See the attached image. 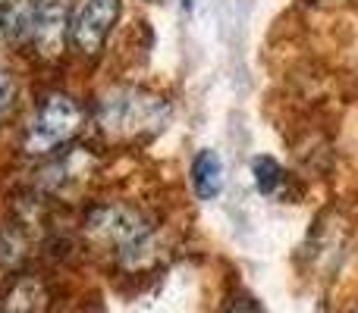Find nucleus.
I'll use <instances>...</instances> for the list:
<instances>
[{
    "instance_id": "f257e3e1",
    "label": "nucleus",
    "mask_w": 358,
    "mask_h": 313,
    "mask_svg": "<svg viewBox=\"0 0 358 313\" xmlns=\"http://www.w3.org/2000/svg\"><path fill=\"white\" fill-rule=\"evenodd\" d=\"M79 238L88 254L104 260L117 273L138 276L161 264L164 222L138 201H94L79 220Z\"/></svg>"
},
{
    "instance_id": "f03ea898",
    "label": "nucleus",
    "mask_w": 358,
    "mask_h": 313,
    "mask_svg": "<svg viewBox=\"0 0 358 313\" xmlns=\"http://www.w3.org/2000/svg\"><path fill=\"white\" fill-rule=\"evenodd\" d=\"M173 116V104L161 91L142 85H110L98 94L92 123L110 148H145Z\"/></svg>"
},
{
    "instance_id": "7ed1b4c3",
    "label": "nucleus",
    "mask_w": 358,
    "mask_h": 313,
    "mask_svg": "<svg viewBox=\"0 0 358 313\" xmlns=\"http://www.w3.org/2000/svg\"><path fill=\"white\" fill-rule=\"evenodd\" d=\"M88 107L66 88H48L38 94L29 119L19 135V151L31 160H48L60 151L73 148L85 132Z\"/></svg>"
},
{
    "instance_id": "20e7f679",
    "label": "nucleus",
    "mask_w": 358,
    "mask_h": 313,
    "mask_svg": "<svg viewBox=\"0 0 358 313\" xmlns=\"http://www.w3.org/2000/svg\"><path fill=\"white\" fill-rule=\"evenodd\" d=\"M123 13V0H76L69 13V50L82 60H98Z\"/></svg>"
},
{
    "instance_id": "39448f33",
    "label": "nucleus",
    "mask_w": 358,
    "mask_h": 313,
    "mask_svg": "<svg viewBox=\"0 0 358 313\" xmlns=\"http://www.w3.org/2000/svg\"><path fill=\"white\" fill-rule=\"evenodd\" d=\"M69 50V6L66 0H41L35 19V31H31V44L25 54L31 60L44 63H60Z\"/></svg>"
},
{
    "instance_id": "423d86ee",
    "label": "nucleus",
    "mask_w": 358,
    "mask_h": 313,
    "mask_svg": "<svg viewBox=\"0 0 358 313\" xmlns=\"http://www.w3.org/2000/svg\"><path fill=\"white\" fill-rule=\"evenodd\" d=\"M54 291L38 273H19L0 291V313H50Z\"/></svg>"
},
{
    "instance_id": "0eeeda50",
    "label": "nucleus",
    "mask_w": 358,
    "mask_h": 313,
    "mask_svg": "<svg viewBox=\"0 0 358 313\" xmlns=\"http://www.w3.org/2000/svg\"><path fill=\"white\" fill-rule=\"evenodd\" d=\"M41 0H0V35L13 50L25 54L35 31Z\"/></svg>"
},
{
    "instance_id": "6e6552de",
    "label": "nucleus",
    "mask_w": 358,
    "mask_h": 313,
    "mask_svg": "<svg viewBox=\"0 0 358 313\" xmlns=\"http://www.w3.org/2000/svg\"><path fill=\"white\" fill-rule=\"evenodd\" d=\"M189 178H192V191L198 201H214L223 191V160L217 151L204 148L198 151L195 160L189 166Z\"/></svg>"
},
{
    "instance_id": "1a4fd4ad",
    "label": "nucleus",
    "mask_w": 358,
    "mask_h": 313,
    "mask_svg": "<svg viewBox=\"0 0 358 313\" xmlns=\"http://www.w3.org/2000/svg\"><path fill=\"white\" fill-rule=\"evenodd\" d=\"M252 176H255V188L261 197H271V201H283L289 194V172L277 163L273 157L261 154L252 160Z\"/></svg>"
},
{
    "instance_id": "9d476101",
    "label": "nucleus",
    "mask_w": 358,
    "mask_h": 313,
    "mask_svg": "<svg viewBox=\"0 0 358 313\" xmlns=\"http://www.w3.org/2000/svg\"><path fill=\"white\" fill-rule=\"evenodd\" d=\"M16 107H19V79L13 69L0 66V129L13 119Z\"/></svg>"
},
{
    "instance_id": "9b49d317",
    "label": "nucleus",
    "mask_w": 358,
    "mask_h": 313,
    "mask_svg": "<svg viewBox=\"0 0 358 313\" xmlns=\"http://www.w3.org/2000/svg\"><path fill=\"white\" fill-rule=\"evenodd\" d=\"M227 313H261V310L255 307L252 301H239V304H233V307H229Z\"/></svg>"
},
{
    "instance_id": "f8f14e48",
    "label": "nucleus",
    "mask_w": 358,
    "mask_h": 313,
    "mask_svg": "<svg viewBox=\"0 0 358 313\" xmlns=\"http://www.w3.org/2000/svg\"><path fill=\"white\" fill-rule=\"evenodd\" d=\"M179 6H182V10H185V13H189V10H192V6H195V0H179Z\"/></svg>"
},
{
    "instance_id": "ddd939ff",
    "label": "nucleus",
    "mask_w": 358,
    "mask_h": 313,
    "mask_svg": "<svg viewBox=\"0 0 358 313\" xmlns=\"http://www.w3.org/2000/svg\"><path fill=\"white\" fill-rule=\"evenodd\" d=\"M82 313H94V310H82Z\"/></svg>"
}]
</instances>
